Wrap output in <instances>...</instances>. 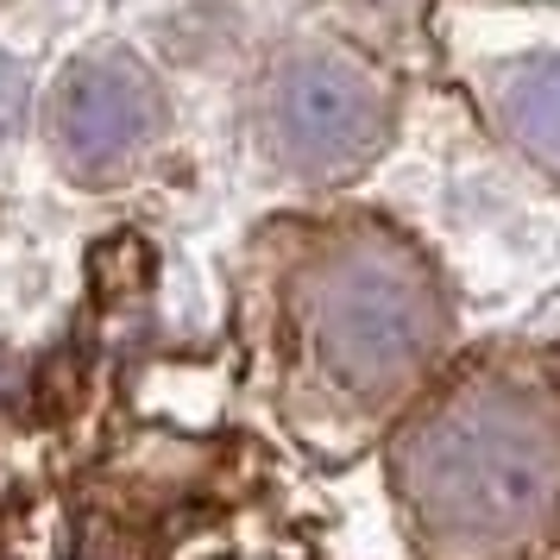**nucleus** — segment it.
I'll return each mask as SVG.
<instances>
[{
  "label": "nucleus",
  "mask_w": 560,
  "mask_h": 560,
  "mask_svg": "<svg viewBox=\"0 0 560 560\" xmlns=\"http://www.w3.org/2000/svg\"><path fill=\"white\" fill-rule=\"evenodd\" d=\"M152 132V89L127 63H89L63 95V145L77 164L127 158Z\"/></svg>",
  "instance_id": "20e7f679"
},
{
  "label": "nucleus",
  "mask_w": 560,
  "mask_h": 560,
  "mask_svg": "<svg viewBox=\"0 0 560 560\" xmlns=\"http://www.w3.org/2000/svg\"><path fill=\"white\" fill-rule=\"evenodd\" d=\"M434 359L429 290L397 258H347L315 283L296 340V397L340 422H390Z\"/></svg>",
  "instance_id": "f03ea898"
},
{
  "label": "nucleus",
  "mask_w": 560,
  "mask_h": 560,
  "mask_svg": "<svg viewBox=\"0 0 560 560\" xmlns=\"http://www.w3.org/2000/svg\"><path fill=\"white\" fill-rule=\"evenodd\" d=\"M13 114H20V82H13L7 63H0V132L13 127Z\"/></svg>",
  "instance_id": "423d86ee"
},
{
  "label": "nucleus",
  "mask_w": 560,
  "mask_h": 560,
  "mask_svg": "<svg viewBox=\"0 0 560 560\" xmlns=\"http://www.w3.org/2000/svg\"><path fill=\"white\" fill-rule=\"evenodd\" d=\"M529 132L541 139V145L560 152V70L541 82V89H529Z\"/></svg>",
  "instance_id": "39448f33"
},
{
  "label": "nucleus",
  "mask_w": 560,
  "mask_h": 560,
  "mask_svg": "<svg viewBox=\"0 0 560 560\" xmlns=\"http://www.w3.org/2000/svg\"><path fill=\"white\" fill-rule=\"evenodd\" d=\"M278 127L290 152L308 164H347L378 139V107L365 95V82L340 63H308L283 82Z\"/></svg>",
  "instance_id": "7ed1b4c3"
},
{
  "label": "nucleus",
  "mask_w": 560,
  "mask_h": 560,
  "mask_svg": "<svg viewBox=\"0 0 560 560\" xmlns=\"http://www.w3.org/2000/svg\"><path fill=\"white\" fill-rule=\"evenodd\" d=\"M384 479L422 560H541L560 548V384L479 365L384 441Z\"/></svg>",
  "instance_id": "f257e3e1"
}]
</instances>
